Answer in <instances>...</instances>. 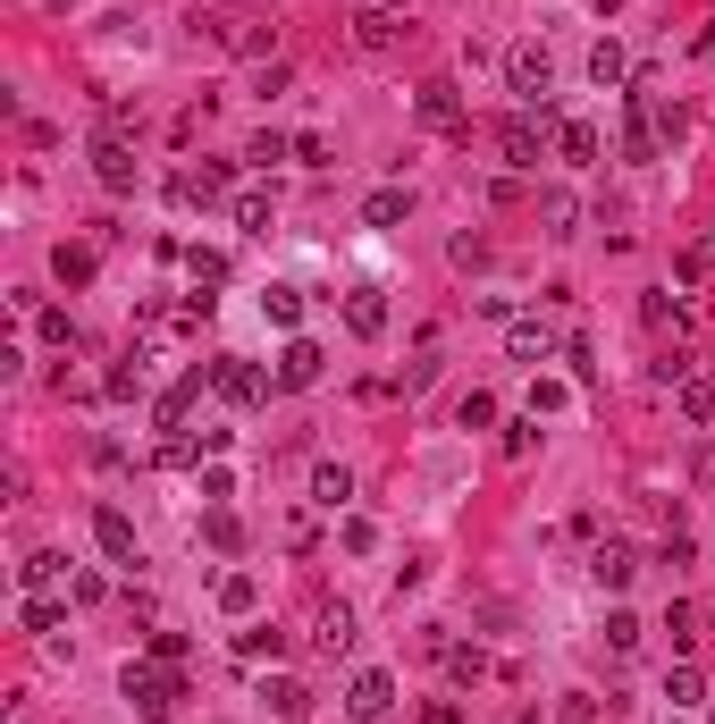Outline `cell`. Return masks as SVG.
<instances>
[{"instance_id": "10", "label": "cell", "mask_w": 715, "mask_h": 724, "mask_svg": "<svg viewBox=\"0 0 715 724\" xmlns=\"http://www.w3.org/2000/svg\"><path fill=\"white\" fill-rule=\"evenodd\" d=\"M321 345H312V337H286V354H278V388H312V380H321Z\"/></svg>"}, {"instance_id": "14", "label": "cell", "mask_w": 715, "mask_h": 724, "mask_svg": "<svg viewBox=\"0 0 715 724\" xmlns=\"http://www.w3.org/2000/svg\"><path fill=\"white\" fill-rule=\"evenodd\" d=\"M589 573H598V590H631V573H640V556L623 548V539H606V548L589 556Z\"/></svg>"}, {"instance_id": "44", "label": "cell", "mask_w": 715, "mask_h": 724, "mask_svg": "<svg viewBox=\"0 0 715 724\" xmlns=\"http://www.w3.org/2000/svg\"><path fill=\"white\" fill-rule=\"evenodd\" d=\"M151 657L160 666H186V632H151Z\"/></svg>"}, {"instance_id": "15", "label": "cell", "mask_w": 715, "mask_h": 724, "mask_svg": "<svg viewBox=\"0 0 715 724\" xmlns=\"http://www.w3.org/2000/svg\"><path fill=\"white\" fill-rule=\"evenodd\" d=\"M177 203H219V194H227V169H219V160H203V169H177Z\"/></svg>"}, {"instance_id": "11", "label": "cell", "mask_w": 715, "mask_h": 724, "mask_svg": "<svg viewBox=\"0 0 715 724\" xmlns=\"http://www.w3.org/2000/svg\"><path fill=\"white\" fill-rule=\"evenodd\" d=\"M421 127L463 135V94H454V85H421Z\"/></svg>"}, {"instance_id": "1", "label": "cell", "mask_w": 715, "mask_h": 724, "mask_svg": "<svg viewBox=\"0 0 715 724\" xmlns=\"http://www.w3.org/2000/svg\"><path fill=\"white\" fill-rule=\"evenodd\" d=\"M118 691H127V707L144 724H169L177 699H186V683H177V666H160V657H135L127 674H118Z\"/></svg>"}, {"instance_id": "24", "label": "cell", "mask_w": 715, "mask_h": 724, "mask_svg": "<svg viewBox=\"0 0 715 724\" xmlns=\"http://www.w3.org/2000/svg\"><path fill=\"white\" fill-rule=\"evenodd\" d=\"M539 219H547V236H572V219H581V203H572L565 186H547V194H539Z\"/></svg>"}, {"instance_id": "9", "label": "cell", "mask_w": 715, "mask_h": 724, "mask_svg": "<svg viewBox=\"0 0 715 724\" xmlns=\"http://www.w3.org/2000/svg\"><path fill=\"white\" fill-rule=\"evenodd\" d=\"M506 345H513V362H547V354H556V329L530 321V312H513V321H506Z\"/></svg>"}, {"instance_id": "2", "label": "cell", "mask_w": 715, "mask_h": 724, "mask_svg": "<svg viewBox=\"0 0 715 724\" xmlns=\"http://www.w3.org/2000/svg\"><path fill=\"white\" fill-rule=\"evenodd\" d=\"M210 35H219V51H236V59H270L278 51V18H262V9H227V18H210Z\"/></svg>"}, {"instance_id": "46", "label": "cell", "mask_w": 715, "mask_h": 724, "mask_svg": "<svg viewBox=\"0 0 715 724\" xmlns=\"http://www.w3.org/2000/svg\"><path fill=\"white\" fill-rule=\"evenodd\" d=\"M674 278L690 286V278H707V245H682V262H674Z\"/></svg>"}, {"instance_id": "43", "label": "cell", "mask_w": 715, "mask_h": 724, "mask_svg": "<svg viewBox=\"0 0 715 724\" xmlns=\"http://www.w3.org/2000/svg\"><path fill=\"white\" fill-rule=\"evenodd\" d=\"M194 456H203V439H169V447H160V456H151V463H169V472H186Z\"/></svg>"}, {"instance_id": "5", "label": "cell", "mask_w": 715, "mask_h": 724, "mask_svg": "<svg viewBox=\"0 0 715 724\" xmlns=\"http://www.w3.org/2000/svg\"><path fill=\"white\" fill-rule=\"evenodd\" d=\"M547 118H556V110L539 101V110H522V118H506V127H497V153H506L513 169H539V127H547Z\"/></svg>"}, {"instance_id": "23", "label": "cell", "mask_w": 715, "mask_h": 724, "mask_svg": "<svg viewBox=\"0 0 715 724\" xmlns=\"http://www.w3.org/2000/svg\"><path fill=\"white\" fill-rule=\"evenodd\" d=\"M556 153H565L572 169H589V160H598V127H581V118H572V127H556Z\"/></svg>"}, {"instance_id": "19", "label": "cell", "mask_w": 715, "mask_h": 724, "mask_svg": "<svg viewBox=\"0 0 715 724\" xmlns=\"http://www.w3.org/2000/svg\"><path fill=\"white\" fill-rule=\"evenodd\" d=\"M18 581H26V590H35V598H51L59 581H68V565H59L51 548H35V556H26V565H18Z\"/></svg>"}, {"instance_id": "18", "label": "cell", "mask_w": 715, "mask_h": 724, "mask_svg": "<svg viewBox=\"0 0 715 724\" xmlns=\"http://www.w3.org/2000/svg\"><path fill=\"white\" fill-rule=\"evenodd\" d=\"M623 77H631V59H623V42H615V35H606V42H598V51H589V85H598V94H615V85H623Z\"/></svg>"}, {"instance_id": "49", "label": "cell", "mask_w": 715, "mask_h": 724, "mask_svg": "<svg viewBox=\"0 0 715 724\" xmlns=\"http://www.w3.org/2000/svg\"><path fill=\"white\" fill-rule=\"evenodd\" d=\"M698 59H707V68H715V26H707V35H698Z\"/></svg>"}, {"instance_id": "35", "label": "cell", "mask_w": 715, "mask_h": 724, "mask_svg": "<svg viewBox=\"0 0 715 724\" xmlns=\"http://www.w3.org/2000/svg\"><path fill=\"white\" fill-rule=\"evenodd\" d=\"M565 404H572L565 380H539V388H530V421H539V413H565Z\"/></svg>"}, {"instance_id": "39", "label": "cell", "mask_w": 715, "mask_h": 724, "mask_svg": "<svg viewBox=\"0 0 715 724\" xmlns=\"http://www.w3.org/2000/svg\"><path fill=\"white\" fill-rule=\"evenodd\" d=\"M270 707H278V716H303V707H312V691H303V683H270Z\"/></svg>"}, {"instance_id": "6", "label": "cell", "mask_w": 715, "mask_h": 724, "mask_svg": "<svg viewBox=\"0 0 715 724\" xmlns=\"http://www.w3.org/2000/svg\"><path fill=\"white\" fill-rule=\"evenodd\" d=\"M94 177H101L110 194H135V177H144V169H135L127 135H101V144H94Z\"/></svg>"}, {"instance_id": "38", "label": "cell", "mask_w": 715, "mask_h": 724, "mask_svg": "<svg viewBox=\"0 0 715 724\" xmlns=\"http://www.w3.org/2000/svg\"><path fill=\"white\" fill-rule=\"evenodd\" d=\"M110 397H144V354H127V362L110 371Z\"/></svg>"}, {"instance_id": "25", "label": "cell", "mask_w": 715, "mask_h": 724, "mask_svg": "<svg viewBox=\"0 0 715 724\" xmlns=\"http://www.w3.org/2000/svg\"><path fill=\"white\" fill-rule=\"evenodd\" d=\"M203 539H210L219 556H236V548H245V522L227 515V506H210V515H203Z\"/></svg>"}, {"instance_id": "34", "label": "cell", "mask_w": 715, "mask_h": 724, "mask_svg": "<svg viewBox=\"0 0 715 724\" xmlns=\"http://www.w3.org/2000/svg\"><path fill=\"white\" fill-rule=\"evenodd\" d=\"M278 648H286V632H236V657H253V666L278 657Z\"/></svg>"}, {"instance_id": "26", "label": "cell", "mask_w": 715, "mask_h": 724, "mask_svg": "<svg viewBox=\"0 0 715 724\" xmlns=\"http://www.w3.org/2000/svg\"><path fill=\"white\" fill-rule=\"evenodd\" d=\"M262 312H270V329H295L303 321V286H262Z\"/></svg>"}, {"instance_id": "8", "label": "cell", "mask_w": 715, "mask_h": 724, "mask_svg": "<svg viewBox=\"0 0 715 724\" xmlns=\"http://www.w3.org/2000/svg\"><path fill=\"white\" fill-rule=\"evenodd\" d=\"M94 539H101V556H110V565H144V548H135V522L118 515V506H101V515H94Z\"/></svg>"}, {"instance_id": "42", "label": "cell", "mask_w": 715, "mask_h": 724, "mask_svg": "<svg viewBox=\"0 0 715 724\" xmlns=\"http://www.w3.org/2000/svg\"><path fill=\"white\" fill-rule=\"evenodd\" d=\"M286 153H295L286 135H253V144H245V160H262V169H270V160H286Z\"/></svg>"}, {"instance_id": "13", "label": "cell", "mask_w": 715, "mask_h": 724, "mask_svg": "<svg viewBox=\"0 0 715 724\" xmlns=\"http://www.w3.org/2000/svg\"><path fill=\"white\" fill-rule=\"evenodd\" d=\"M430 648H438V666H447L454 683H480V674H489V657H480L471 640H447V632H430Z\"/></svg>"}, {"instance_id": "36", "label": "cell", "mask_w": 715, "mask_h": 724, "mask_svg": "<svg viewBox=\"0 0 715 724\" xmlns=\"http://www.w3.org/2000/svg\"><path fill=\"white\" fill-rule=\"evenodd\" d=\"M454 421H463V430H489V421H497V397H480V388H471V397L454 404Z\"/></svg>"}, {"instance_id": "3", "label": "cell", "mask_w": 715, "mask_h": 724, "mask_svg": "<svg viewBox=\"0 0 715 724\" xmlns=\"http://www.w3.org/2000/svg\"><path fill=\"white\" fill-rule=\"evenodd\" d=\"M210 388H219L227 404H245V413H253V404H270V388H278V380H270L262 362H236V354H219V362H210Z\"/></svg>"}, {"instance_id": "20", "label": "cell", "mask_w": 715, "mask_h": 724, "mask_svg": "<svg viewBox=\"0 0 715 724\" xmlns=\"http://www.w3.org/2000/svg\"><path fill=\"white\" fill-rule=\"evenodd\" d=\"M354 51H395V18L388 9H354Z\"/></svg>"}, {"instance_id": "32", "label": "cell", "mask_w": 715, "mask_h": 724, "mask_svg": "<svg viewBox=\"0 0 715 724\" xmlns=\"http://www.w3.org/2000/svg\"><path fill=\"white\" fill-rule=\"evenodd\" d=\"M665 699H674V707H698V699H707V683H698L690 666H674V674H665Z\"/></svg>"}, {"instance_id": "7", "label": "cell", "mask_w": 715, "mask_h": 724, "mask_svg": "<svg viewBox=\"0 0 715 724\" xmlns=\"http://www.w3.org/2000/svg\"><path fill=\"white\" fill-rule=\"evenodd\" d=\"M506 77H513V94H522L530 110H539V101H547V77H556V68H547V51H539V42H522V51L506 59Z\"/></svg>"}, {"instance_id": "29", "label": "cell", "mask_w": 715, "mask_h": 724, "mask_svg": "<svg viewBox=\"0 0 715 724\" xmlns=\"http://www.w3.org/2000/svg\"><path fill=\"white\" fill-rule=\"evenodd\" d=\"M648 329H690V304H682V295H648Z\"/></svg>"}, {"instance_id": "21", "label": "cell", "mask_w": 715, "mask_h": 724, "mask_svg": "<svg viewBox=\"0 0 715 724\" xmlns=\"http://www.w3.org/2000/svg\"><path fill=\"white\" fill-rule=\"evenodd\" d=\"M345 497H354V472H345V463H321V472H312V506H329V515H337Z\"/></svg>"}, {"instance_id": "41", "label": "cell", "mask_w": 715, "mask_h": 724, "mask_svg": "<svg viewBox=\"0 0 715 724\" xmlns=\"http://www.w3.org/2000/svg\"><path fill=\"white\" fill-rule=\"evenodd\" d=\"M606 648H623V657H631V648H640V624H631V615H606Z\"/></svg>"}, {"instance_id": "17", "label": "cell", "mask_w": 715, "mask_h": 724, "mask_svg": "<svg viewBox=\"0 0 715 724\" xmlns=\"http://www.w3.org/2000/svg\"><path fill=\"white\" fill-rule=\"evenodd\" d=\"M404 211H413V194H404V186H379L371 203H362V228H404Z\"/></svg>"}, {"instance_id": "45", "label": "cell", "mask_w": 715, "mask_h": 724, "mask_svg": "<svg viewBox=\"0 0 715 724\" xmlns=\"http://www.w3.org/2000/svg\"><path fill=\"white\" fill-rule=\"evenodd\" d=\"M35 329H42V345H76V321H68V312H42Z\"/></svg>"}, {"instance_id": "48", "label": "cell", "mask_w": 715, "mask_h": 724, "mask_svg": "<svg viewBox=\"0 0 715 724\" xmlns=\"http://www.w3.org/2000/svg\"><path fill=\"white\" fill-rule=\"evenodd\" d=\"M421 724H463V707H454V699H430V707H421Z\"/></svg>"}, {"instance_id": "40", "label": "cell", "mask_w": 715, "mask_h": 724, "mask_svg": "<svg viewBox=\"0 0 715 724\" xmlns=\"http://www.w3.org/2000/svg\"><path fill=\"white\" fill-rule=\"evenodd\" d=\"M556 716H565V724H598V699H589V691H565V699H556Z\"/></svg>"}, {"instance_id": "16", "label": "cell", "mask_w": 715, "mask_h": 724, "mask_svg": "<svg viewBox=\"0 0 715 724\" xmlns=\"http://www.w3.org/2000/svg\"><path fill=\"white\" fill-rule=\"evenodd\" d=\"M345 329H354V337H379V329H388V304H379V286H354V295H345Z\"/></svg>"}, {"instance_id": "4", "label": "cell", "mask_w": 715, "mask_h": 724, "mask_svg": "<svg viewBox=\"0 0 715 724\" xmlns=\"http://www.w3.org/2000/svg\"><path fill=\"white\" fill-rule=\"evenodd\" d=\"M388 707H395V674L362 666L354 683H345V716H354V724H379V716H388Z\"/></svg>"}, {"instance_id": "37", "label": "cell", "mask_w": 715, "mask_h": 724, "mask_svg": "<svg viewBox=\"0 0 715 724\" xmlns=\"http://www.w3.org/2000/svg\"><path fill=\"white\" fill-rule=\"evenodd\" d=\"M68 624V607H59V598H26V632H59Z\"/></svg>"}, {"instance_id": "22", "label": "cell", "mask_w": 715, "mask_h": 724, "mask_svg": "<svg viewBox=\"0 0 715 724\" xmlns=\"http://www.w3.org/2000/svg\"><path fill=\"white\" fill-rule=\"evenodd\" d=\"M219 607L227 615H253V607H262V581H253V573H219Z\"/></svg>"}, {"instance_id": "47", "label": "cell", "mask_w": 715, "mask_h": 724, "mask_svg": "<svg viewBox=\"0 0 715 724\" xmlns=\"http://www.w3.org/2000/svg\"><path fill=\"white\" fill-rule=\"evenodd\" d=\"M690 624H698V615H690V607H682V598H674V615H665V632H674V648H690V640H698Z\"/></svg>"}, {"instance_id": "12", "label": "cell", "mask_w": 715, "mask_h": 724, "mask_svg": "<svg viewBox=\"0 0 715 724\" xmlns=\"http://www.w3.org/2000/svg\"><path fill=\"white\" fill-rule=\"evenodd\" d=\"M312 648H321V657H345V648H354V607H321L312 615Z\"/></svg>"}, {"instance_id": "30", "label": "cell", "mask_w": 715, "mask_h": 724, "mask_svg": "<svg viewBox=\"0 0 715 724\" xmlns=\"http://www.w3.org/2000/svg\"><path fill=\"white\" fill-rule=\"evenodd\" d=\"M186 270H194V295H203V286H227V253H203V245H194Z\"/></svg>"}, {"instance_id": "51", "label": "cell", "mask_w": 715, "mask_h": 724, "mask_svg": "<svg viewBox=\"0 0 715 724\" xmlns=\"http://www.w3.org/2000/svg\"><path fill=\"white\" fill-rule=\"evenodd\" d=\"M674 724H682V716H674Z\"/></svg>"}, {"instance_id": "27", "label": "cell", "mask_w": 715, "mask_h": 724, "mask_svg": "<svg viewBox=\"0 0 715 724\" xmlns=\"http://www.w3.org/2000/svg\"><path fill=\"white\" fill-rule=\"evenodd\" d=\"M203 380H210V371H203V362H194L186 380H177V388H169V397H160V421H169V430H177V421H186V404H194V397H203Z\"/></svg>"}, {"instance_id": "33", "label": "cell", "mask_w": 715, "mask_h": 724, "mask_svg": "<svg viewBox=\"0 0 715 724\" xmlns=\"http://www.w3.org/2000/svg\"><path fill=\"white\" fill-rule=\"evenodd\" d=\"M682 413H690V421H715V380H682Z\"/></svg>"}, {"instance_id": "50", "label": "cell", "mask_w": 715, "mask_h": 724, "mask_svg": "<svg viewBox=\"0 0 715 724\" xmlns=\"http://www.w3.org/2000/svg\"><path fill=\"white\" fill-rule=\"evenodd\" d=\"M371 9H395V0H371Z\"/></svg>"}, {"instance_id": "31", "label": "cell", "mask_w": 715, "mask_h": 724, "mask_svg": "<svg viewBox=\"0 0 715 724\" xmlns=\"http://www.w3.org/2000/svg\"><path fill=\"white\" fill-rule=\"evenodd\" d=\"M236 228H245V236H270V194H236Z\"/></svg>"}, {"instance_id": "28", "label": "cell", "mask_w": 715, "mask_h": 724, "mask_svg": "<svg viewBox=\"0 0 715 724\" xmlns=\"http://www.w3.org/2000/svg\"><path fill=\"white\" fill-rule=\"evenodd\" d=\"M51 270H59V286H85V278H94V245H59Z\"/></svg>"}]
</instances>
